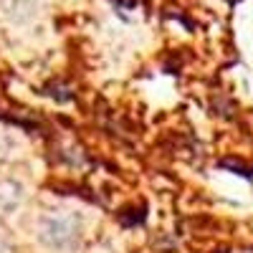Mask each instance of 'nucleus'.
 <instances>
[{
	"mask_svg": "<svg viewBox=\"0 0 253 253\" xmlns=\"http://www.w3.org/2000/svg\"><path fill=\"white\" fill-rule=\"evenodd\" d=\"M0 253H13V251H10V246L5 243V238H0Z\"/></svg>",
	"mask_w": 253,
	"mask_h": 253,
	"instance_id": "obj_3",
	"label": "nucleus"
},
{
	"mask_svg": "<svg viewBox=\"0 0 253 253\" xmlns=\"http://www.w3.org/2000/svg\"><path fill=\"white\" fill-rule=\"evenodd\" d=\"M38 238L51 248L66 251L76 246L81 238V218L74 210H66V208L46 210L38 220Z\"/></svg>",
	"mask_w": 253,
	"mask_h": 253,
	"instance_id": "obj_1",
	"label": "nucleus"
},
{
	"mask_svg": "<svg viewBox=\"0 0 253 253\" xmlns=\"http://www.w3.org/2000/svg\"><path fill=\"white\" fill-rule=\"evenodd\" d=\"M3 150H5V142H3V134H0V157H3Z\"/></svg>",
	"mask_w": 253,
	"mask_h": 253,
	"instance_id": "obj_4",
	"label": "nucleus"
},
{
	"mask_svg": "<svg viewBox=\"0 0 253 253\" xmlns=\"http://www.w3.org/2000/svg\"><path fill=\"white\" fill-rule=\"evenodd\" d=\"M43 5H46V0H0V13L8 20L23 23V20L36 18Z\"/></svg>",
	"mask_w": 253,
	"mask_h": 253,
	"instance_id": "obj_2",
	"label": "nucleus"
}]
</instances>
